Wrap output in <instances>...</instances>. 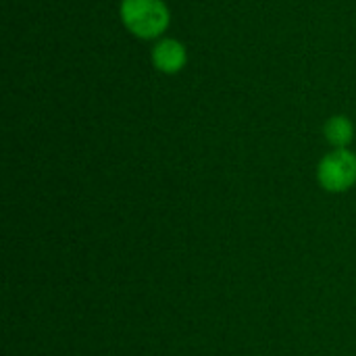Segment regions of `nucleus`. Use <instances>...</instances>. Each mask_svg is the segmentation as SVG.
I'll use <instances>...</instances> for the list:
<instances>
[{
    "mask_svg": "<svg viewBox=\"0 0 356 356\" xmlns=\"http://www.w3.org/2000/svg\"><path fill=\"white\" fill-rule=\"evenodd\" d=\"M325 138L336 148H346L355 138V125L348 117L336 115L325 123Z\"/></svg>",
    "mask_w": 356,
    "mask_h": 356,
    "instance_id": "4",
    "label": "nucleus"
},
{
    "mask_svg": "<svg viewBox=\"0 0 356 356\" xmlns=\"http://www.w3.org/2000/svg\"><path fill=\"white\" fill-rule=\"evenodd\" d=\"M188 54L181 42L173 40V38H165L161 40L154 48H152V65L167 75L179 73L186 67Z\"/></svg>",
    "mask_w": 356,
    "mask_h": 356,
    "instance_id": "3",
    "label": "nucleus"
},
{
    "mask_svg": "<svg viewBox=\"0 0 356 356\" xmlns=\"http://www.w3.org/2000/svg\"><path fill=\"white\" fill-rule=\"evenodd\" d=\"M317 175L321 186L330 192L348 190L356 181V154L346 148H338L325 154L319 163Z\"/></svg>",
    "mask_w": 356,
    "mask_h": 356,
    "instance_id": "2",
    "label": "nucleus"
},
{
    "mask_svg": "<svg viewBox=\"0 0 356 356\" xmlns=\"http://www.w3.org/2000/svg\"><path fill=\"white\" fill-rule=\"evenodd\" d=\"M123 25L142 40L159 38L171 21L169 8L163 0H121Z\"/></svg>",
    "mask_w": 356,
    "mask_h": 356,
    "instance_id": "1",
    "label": "nucleus"
}]
</instances>
